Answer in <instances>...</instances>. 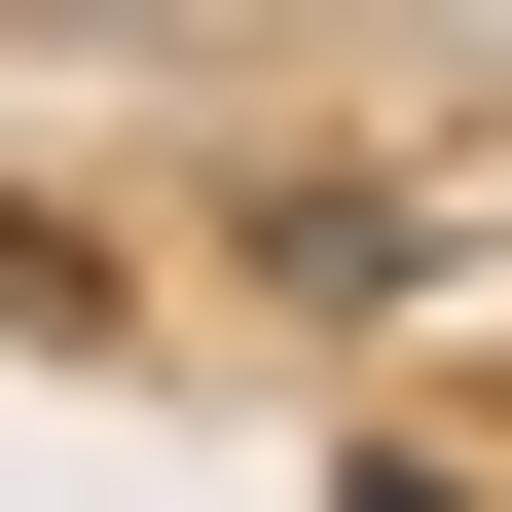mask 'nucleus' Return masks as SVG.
<instances>
[{
    "mask_svg": "<svg viewBox=\"0 0 512 512\" xmlns=\"http://www.w3.org/2000/svg\"><path fill=\"white\" fill-rule=\"evenodd\" d=\"M366 512H476V476H366Z\"/></svg>",
    "mask_w": 512,
    "mask_h": 512,
    "instance_id": "1",
    "label": "nucleus"
}]
</instances>
